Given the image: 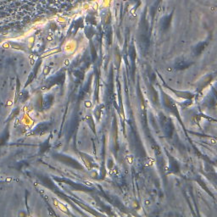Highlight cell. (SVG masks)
Masks as SVG:
<instances>
[{
    "instance_id": "1",
    "label": "cell",
    "mask_w": 217,
    "mask_h": 217,
    "mask_svg": "<svg viewBox=\"0 0 217 217\" xmlns=\"http://www.w3.org/2000/svg\"><path fill=\"white\" fill-rule=\"evenodd\" d=\"M53 202L55 203L56 206H57V207H59V209H60V210H61L62 211L65 212V213H67V212H68V211H67V209H66V207L63 205L62 204H60V203H59L58 200H57V199H53Z\"/></svg>"
},
{
    "instance_id": "2",
    "label": "cell",
    "mask_w": 217,
    "mask_h": 217,
    "mask_svg": "<svg viewBox=\"0 0 217 217\" xmlns=\"http://www.w3.org/2000/svg\"><path fill=\"white\" fill-rule=\"evenodd\" d=\"M58 52V49H56V50H51V51H49V52H46V53H44L42 55V57H45V56H47V55H50L51 53H57Z\"/></svg>"
}]
</instances>
